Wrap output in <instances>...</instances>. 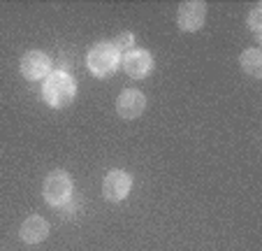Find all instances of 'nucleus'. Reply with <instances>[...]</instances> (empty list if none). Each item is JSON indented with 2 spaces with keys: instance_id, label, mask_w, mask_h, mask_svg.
<instances>
[{
  "instance_id": "nucleus-2",
  "label": "nucleus",
  "mask_w": 262,
  "mask_h": 251,
  "mask_svg": "<svg viewBox=\"0 0 262 251\" xmlns=\"http://www.w3.org/2000/svg\"><path fill=\"white\" fill-rule=\"evenodd\" d=\"M86 65L89 72L98 79H107L112 74H116V70L121 68V54L114 49L112 42H100V45L91 47L86 54Z\"/></svg>"
},
{
  "instance_id": "nucleus-10",
  "label": "nucleus",
  "mask_w": 262,
  "mask_h": 251,
  "mask_svg": "<svg viewBox=\"0 0 262 251\" xmlns=\"http://www.w3.org/2000/svg\"><path fill=\"white\" fill-rule=\"evenodd\" d=\"M239 63H242V70L251 77L260 79L262 77V51L257 47L253 49H246L242 56H239Z\"/></svg>"
},
{
  "instance_id": "nucleus-8",
  "label": "nucleus",
  "mask_w": 262,
  "mask_h": 251,
  "mask_svg": "<svg viewBox=\"0 0 262 251\" xmlns=\"http://www.w3.org/2000/svg\"><path fill=\"white\" fill-rule=\"evenodd\" d=\"M144 109H146V95L137 89H125L116 98V114L121 119H125V121H133V119L142 117Z\"/></svg>"
},
{
  "instance_id": "nucleus-9",
  "label": "nucleus",
  "mask_w": 262,
  "mask_h": 251,
  "mask_svg": "<svg viewBox=\"0 0 262 251\" xmlns=\"http://www.w3.org/2000/svg\"><path fill=\"white\" fill-rule=\"evenodd\" d=\"M49 235V223L42 217H28L19 228V237L26 242V244H40V242L47 240Z\"/></svg>"
},
{
  "instance_id": "nucleus-3",
  "label": "nucleus",
  "mask_w": 262,
  "mask_h": 251,
  "mask_svg": "<svg viewBox=\"0 0 262 251\" xmlns=\"http://www.w3.org/2000/svg\"><path fill=\"white\" fill-rule=\"evenodd\" d=\"M72 191H74L72 177L65 170H51L47 175L45 184H42V198H45V202L49 207H65L72 200Z\"/></svg>"
},
{
  "instance_id": "nucleus-5",
  "label": "nucleus",
  "mask_w": 262,
  "mask_h": 251,
  "mask_svg": "<svg viewBox=\"0 0 262 251\" xmlns=\"http://www.w3.org/2000/svg\"><path fill=\"white\" fill-rule=\"evenodd\" d=\"M156 61L146 49H133L121 56V70L133 79H144L154 72Z\"/></svg>"
},
{
  "instance_id": "nucleus-1",
  "label": "nucleus",
  "mask_w": 262,
  "mask_h": 251,
  "mask_svg": "<svg viewBox=\"0 0 262 251\" xmlns=\"http://www.w3.org/2000/svg\"><path fill=\"white\" fill-rule=\"evenodd\" d=\"M77 98V82L65 70H54L42 84V100L51 109H65Z\"/></svg>"
},
{
  "instance_id": "nucleus-7",
  "label": "nucleus",
  "mask_w": 262,
  "mask_h": 251,
  "mask_svg": "<svg viewBox=\"0 0 262 251\" xmlns=\"http://www.w3.org/2000/svg\"><path fill=\"white\" fill-rule=\"evenodd\" d=\"M133 191V175L125 170H109L102 182V196L109 202H121Z\"/></svg>"
},
{
  "instance_id": "nucleus-6",
  "label": "nucleus",
  "mask_w": 262,
  "mask_h": 251,
  "mask_svg": "<svg viewBox=\"0 0 262 251\" xmlns=\"http://www.w3.org/2000/svg\"><path fill=\"white\" fill-rule=\"evenodd\" d=\"M21 74H24L28 82H40V79H47L54 70H51V59L45 51H26L21 56Z\"/></svg>"
},
{
  "instance_id": "nucleus-12",
  "label": "nucleus",
  "mask_w": 262,
  "mask_h": 251,
  "mask_svg": "<svg viewBox=\"0 0 262 251\" xmlns=\"http://www.w3.org/2000/svg\"><path fill=\"white\" fill-rule=\"evenodd\" d=\"M248 26H251V30L255 33V37H260V33H262V5L253 7L251 16H248Z\"/></svg>"
},
{
  "instance_id": "nucleus-4",
  "label": "nucleus",
  "mask_w": 262,
  "mask_h": 251,
  "mask_svg": "<svg viewBox=\"0 0 262 251\" xmlns=\"http://www.w3.org/2000/svg\"><path fill=\"white\" fill-rule=\"evenodd\" d=\"M204 19H207V5L202 0H186L179 5L177 12V26L186 33H195L204 26Z\"/></svg>"
},
{
  "instance_id": "nucleus-11",
  "label": "nucleus",
  "mask_w": 262,
  "mask_h": 251,
  "mask_svg": "<svg viewBox=\"0 0 262 251\" xmlns=\"http://www.w3.org/2000/svg\"><path fill=\"white\" fill-rule=\"evenodd\" d=\"M112 45H114V49L119 51L121 56H123V54H128V51H133V47H135V35H133V33H121L119 37L112 42Z\"/></svg>"
}]
</instances>
